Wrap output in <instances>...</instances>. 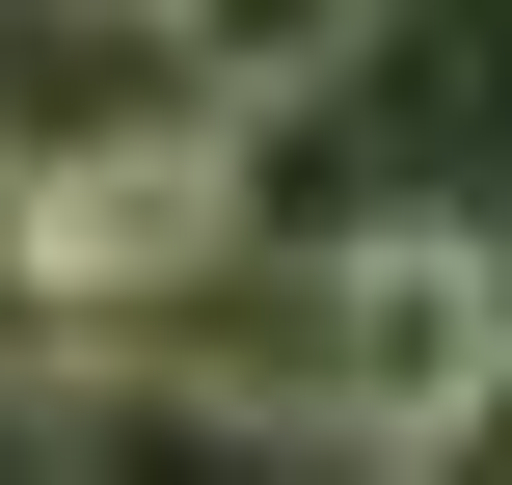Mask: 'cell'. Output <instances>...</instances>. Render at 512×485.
I'll list each match as a JSON object with an SVG mask.
<instances>
[{
  "mask_svg": "<svg viewBox=\"0 0 512 485\" xmlns=\"http://www.w3.org/2000/svg\"><path fill=\"white\" fill-rule=\"evenodd\" d=\"M27 351H54V243H27V162H0V405H27Z\"/></svg>",
  "mask_w": 512,
  "mask_h": 485,
  "instance_id": "3",
  "label": "cell"
},
{
  "mask_svg": "<svg viewBox=\"0 0 512 485\" xmlns=\"http://www.w3.org/2000/svg\"><path fill=\"white\" fill-rule=\"evenodd\" d=\"M81 27H189V0H81Z\"/></svg>",
  "mask_w": 512,
  "mask_h": 485,
  "instance_id": "4",
  "label": "cell"
},
{
  "mask_svg": "<svg viewBox=\"0 0 512 485\" xmlns=\"http://www.w3.org/2000/svg\"><path fill=\"white\" fill-rule=\"evenodd\" d=\"M486 405H512V243H486V189H459V216H378V243H324L297 432H324V459H459Z\"/></svg>",
  "mask_w": 512,
  "mask_h": 485,
  "instance_id": "1",
  "label": "cell"
},
{
  "mask_svg": "<svg viewBox=\"0 0 512 485\" xmlns=\"http://www.w3.org/2000/svg\"><path fill=\"white\" fill-rule=\"evenodd\" d=\"M27 243H54V324H162V297H216V243H243V135L27 162Z\"/></svg>",
  "mask_w": 512,
  "mask_h": 485,
  "instance_id": "2",
  "label": "cell"
}]
</instances>
